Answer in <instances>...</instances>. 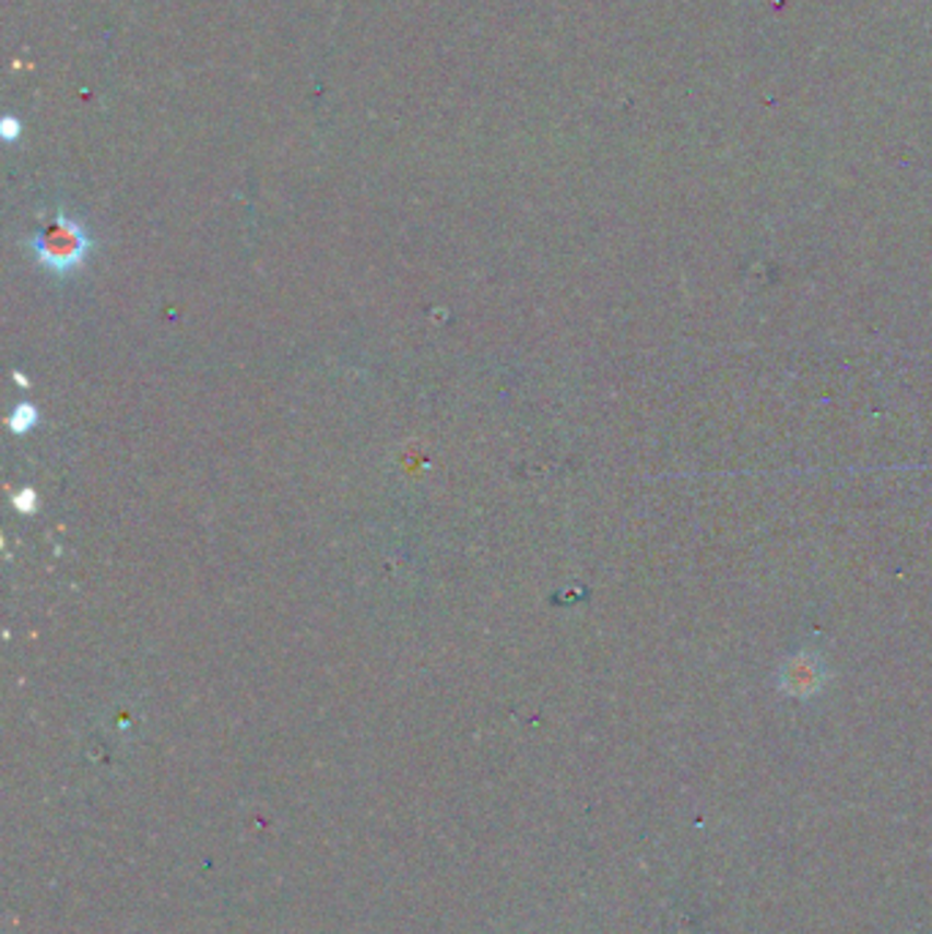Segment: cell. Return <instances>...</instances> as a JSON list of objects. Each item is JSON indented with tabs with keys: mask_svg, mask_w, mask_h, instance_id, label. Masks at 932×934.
I'll return each mask as SVG.
<instances>
[{
	"mask_svg": "<svg viewBox=\"0 0 932 934\" xmlns=\"http://www.w3.org/2000/svg\"><path fill=\"white\" fill-rule=\"evenodd\" d=\"M20 129H23V123H20L17 118H3V123H0V134H3V140L7 142L17 140Z\"/></svg>",
	"mask_w": 932,
	"mask_h": 934,
	"instance_id": "obj_4",
	"label": "cell"
},
{
	"mask_svg": "<svg viewBox=\"0 0 932 934\" xmlns=\"http://www.w3.org/2000/svg\"><path fill=\"white\" fill-rule=\"evenodd\" d=\"M36 500H39V497H36V489H31V486H25V489H20L17 495H14V506L23 513H34Z\"/></svg>",
	"mask_w": 932,
	"mask_h": 934,
	"instance_id": "obj_3",
	"label": "cell"
},
{
	"mask_svg": "<svg viewBox=\"0 0 932 934\" xmlns=\"http://www.w3.org/2000/svg\"><path fill=\"white\" fill-rule=\"evenodd\" d=\"M91 246V233L85 229V224L80 218L69 216L67 211H58L39 233L31 238V251L36 255L39 265H45L47 271L56 273V276H69L74 268H80L89 257Z\"/></svg>",
	"mask_w": 932,
	"mask_h": 934,
	"instance_id": "obj_1",
	"label": "cell"
},
{
	"mask_svg": "<svg viewBox=\"0 0 932 934\" xmlns=\"http://www.w3.org/2000/svg\"><path fill=\"white\" fill-rule=\"evenodd\" d=\"M36 421H39V410L34 407L31 402H20L17 407L12 410V415H9V429L14 431V435H25V431H31L36 426Z\"/></svg>",
	"mask_w": 932,
	"mask_h": 934,
	"instance_id": "obj_2",
	"label": "cell"
}]
</instances>
